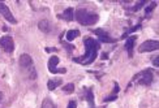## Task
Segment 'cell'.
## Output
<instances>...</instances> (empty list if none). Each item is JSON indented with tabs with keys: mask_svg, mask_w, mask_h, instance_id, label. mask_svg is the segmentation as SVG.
<instances>
[{
	"mask_svg": "<svg viewBox=\"0 0 159 108\" xmlns=\"http://www.w3.org/2000/svg\"><path fill=\"white\" fill-rule=\"evenodd\" d=\"M84 46H85V55L81 57H73V61L84 65H90L95 61L98 56V50L101 48V43L90 37H86L84 38Z\"/></svg>",
	"mask_w": 159,
	"mask_h": 108,
	"instance_id": "cell-1",
	"label": "cell"
},
{
	"mask_svg": "<svg viewBox=\"0 0 159 108\" xmlns=\"http://www.w3.org/2000/svg\"><path fill=\"white\" fill-rule=\"evenodd\" d=\"M75 16H76L77 21L84 26H91L98 21V15H95V13H93V12H89L88 9H84V8L77 9Z\"/></svg>",
	"mask_w": 159,
	"mask_h": 108,
	"instance_id": "cell-2",
	"label": "cell"
},
{
	"mask_svg": "<svg viewBox=\"0 0 159 108\" xmlns=\"http://www.w3.org/2000/svg\"><path fill=\"white\" fill-rule=\"evenodd\" d=\"M134 81H138V83L140 85H150L151 81H153V70L146 69V70L136 74V76L133 77V81H132V82H134Z\"/></svg>",
	"mask_w": 159,
	"mask_h": 108,
	"instance_id": "cell-3",
	"label": "cell"
},
{
	"mask_svg": "<svg viewBox=\"0 0 159 108\" xmlns=\"http://www.w3.org/2000/svg\"><path fill=\"white\" fill-rule=\"evenodd\" d=\"M158 48H159L158 40H146V42H143L138 47V51L140 52H151V51H157Z\"/></svg>",
	"mask_w": 159,
	"mask_h": 108,
	"instance_id": "cell-4",
	"label": "cell"
},
{
	"mask_svg": "<svg viewBox=\"0 0 159 108\" xmlns=\"http://www.w3.org/2000/svg\"><path fill=\"white\" fill-rule=\"evenodd\" d=\"M57 64H59V57L57 56H51L50 60H48V69L51 73H67V69L65 68H57Z\"/></svg>",
	"mask_w": 159,
	"mask_h": 108,
	"instance_id": "cell-5",
	"label": "cell"
},
{
	"mask_svg": "<svg viewBox=\"0 0 159 108\" xmlns=\"http://www.w3.org/2000/svg\"><path fill=\"white\" fill-rule=\"evenodd\" d=\"M0 46H2L4 48V51L8 52V53L13 52V50H15V42H13L12 37H9V35L0 38Z\"/></svg>",
	"mask_w": 159,
	"mask_h": 108,
	"instance_id": "cell-6",
	"label": "cell"
},
{
	"mask_svg": "<svg viewBox=\"0 0 159 108\" xmlns=\"http://www.w3.org/2000/svg\"><path fill=\"white\" fill-rule=\"evenodd\" d=\"M94 34L98 37L99 42H103V43H115V42H116V39H114L112 37H110L108 33H106V31L102 30V29L94 30Z\"/></svg>",
	"mask_w": 159,
	"mask_h": 108,
	"instance_id": "cell-7",
	"label": "cell"
},
{
	"mask_svg": "<svg viewBox=\"0 0 159 108\" xmlns=\"http://www.w3.org/2000/svg\"><path fill=\"white\" fill-rule=\"evenodd\" d=\"M0 15H3L4 18H5L9 24H16V22H17L16 18L13 17L12 12L9 11V8H8V7H7L4 3H0Z\"/></svg>",
	"mask_w": 159,
	"mask_h": 108,
	"instance_id": "cell-8",
	"label": "cell"
},
{
	"mask_svg": "<svg viewBox=\"0 0 159 108\" xmlns=\"http://www.w3.org/2000/svg\"><path fill=\"white\" fill-rule=\"evenodd\" d=\"M20 65L25 69L33 68V59L28 55V53H24V55L20 56Z\"/></svg>",
	"mask_w": 159,
	"mask_h": 108,
	"instance_id": "cell-9",
	"label": "cell"
},
{
	"mask_svg": "<svg viewBox=\"0 0 159 108\" xmlns=\"http://www.w3.org/2000/svg\"><path fill=\"white\" fill-rule=\"evenodd\" d=\"M136 40H137V37L133 35V37H129V38L127 39V42H125V50L129 52V56H132L130 52H132V50H133V46H134Z\"/></svg>",
	"mask_w": 159,
	"mask_h": 108,
	"instance_id": "cell-10",
	"label": "cell"
},
{
	"mask_svg": "<svg viewBox=\"0 0 159 108\" xmlns=\"http://www.w3.org/2000/svg\"><path fill=\"white\" fill-rule=\"evenodd\" d=\"M59 17L64 18L65 21H73V17H75V16H73V8H67V9L64 11L63 15H60Z\"/></svg>",
	"mask_w": 159,
	"mask_h": 108,
	"instance_id": "cell-11",
	"label": "cell"
},
{
	"mask_svg": "<svg viewBox=\"0 0 159 108\" xmlns=\"http://www.w3.org/2000/svg\"><path fill=\"white\" fill-rule=\"evenodd\" d=\"M39 29H41L43 33H48L51 30V26H50V22L47 21V20H42V21H39L38 24Z\"/></svg>",
	"mask_w": 159,
	"mask_h": 108,
	"instance_id": "cell-12",
	"label": "cell"
},
{
	"mask_svg": "<svg viewBox=\"0 0 159 108\" xmlns=\"http://www.w3.org/2000/svg\"><path fill=\"white\" fill-rule=\"evenodd\" d=\"M78 35H80V31L78 30H69V31H67V34H65L68 42H72V40H73L75 38H77Z\"/></svg>",
	"mask_w": 159,
	"mask_h": 108,
	"instance_id": "cell-13",
	"label": "cell"
},
{
	"mask_svg": "<svg viewBox=\"0 0 159 108\" xmlns=\"http://www.w3.org/2000/svg\"><path fill=\"white\" fill-rule=\"evenodd\" d=\"M60 83H61V79H50L47 83V87H48V90H55L57 86H60Z\"/></svg>",
	"mask_w": 159,
	"mask_h": 108,
	"instance_id": "cell-14",
	"label": "cell"
},
{
	"mask_svg": "<svg viewBox=\"0 0 159 108\" xmlns=\"http://www.w3.org/2000/svg\"><path fill=\"white\" fill-rule=\"evenodd\" d=\"M86 99H88V102L91 106V108H94V95H93V90L91 89H89L88 91H86Z\"/></svg>",
	"mask_w": 159,
	"mask_h": 108,
	"instance_id": "cell-15",
	"label": "cell"
},
{
	"mask_svg": "<svg viewBox=\"0 0 159 108\" xmlns=\"http://www.w3.org/2000/svg\"><path fill=\"white\" fill-rule=\"evenodd\" d=\"M42 108H56V106H55V103L52 102L51 99L46 98V99L43 100V103H42Z\"/></svg>",
	"mask_w": 159,
	"mask_h": 108,
	"instance_id": "cell-16",
	"label": "cell"
},
{
	"mask_svg": "<svg viewBox=\"0 0 159 108\" xmlns=\"http://www.w3.org/2000/svg\"><path fill=\"white\" fill-rule=\"evenodd\" d=\"M141 29V24L140 25H136V26H133V28H130V29H128L127 31L123 34V38H127L129 34H132V33H134V31H137V30H140Z\"/></svg>",
	"mask_w": 159,
	"mask_h": 108,
	"instance_id": "cell-17",
	"label": "cell"
},
{
	"mask_svg": "<svg viewBox=\"0 0 159 108\" xmlns=\"http://www.w3.org/2000/svg\"><path fill=\"white\" fill-rule=\"evenodd\" d=\"M63 91L67 94H72L75 91V83H67L65 86H63Z\"/></svg>",
	"mask_w": 159,
	"mask_h": 108,
	"instance_id": "cell-18",
	"label": "cell"
},
{
	"mask_svg": "<svg viewBox=\"0 0 159 108\" xmlns=\"http://www.w3.org/2000/svg\"><path fill=\"white\" fill-rule=\"evenodd\" d=\"M155 7H157V3H155V2H153V3H151V4H150V5L146 9H145V15H146V16H149L150 13L153 12V9L155 8Z\"/></svg>",
	"mask_w": 159,
	"mask_h": 108,
	"instance_id": "cell-19",
	"label": "cell"
},
{
	"mask_svg": "<svg viewBox=\"0 0 159 108\" xmlns=\"http://www.w3.org/2000/svg\"><path fill=\"white\" fill-rule=\"evenodd\" d=\"M146 3H148V2H146V0H142V2H140V3H137V4H136V5H134V7H133V8H132L130 11H132V12H137L138 9H140V8H141V7H143V5H145V4H146Z\"/></svg>",
	"mask_w": 159,
	"mask_h": 108,
	"instance_id": "cell-20",
	"label": "cell"
},
{
	"mask_svg": "<svg viewBox=\"0 0 159 108\" xmlns=\"http://www.w3.org/2000/svg\"><path fill=\"white\" fill-rule=\"evenodd\" d=\"M116 98H117V95H114V94H112L111 97H107V98H104V99H103V102H104V103H107V102H112V100H115Z\"/></svg>",
	"mask_w": 159,
	"mask_h": 108,
	"instance_id": "cell-21",
	"label": "cell"
},
{
	"mask_svg": "<svg viewBox=\"0 0 159 108\" xmlns=\"http://www.w3.org/2000/svg\"><path fill=\"white\" fill-rule=\"evenodd\" d=\"M67 108H77V103L75 102V100H70V102L68 103V107Z\"/></svg>",
	"mask_w": 159,
	"mask_h": 108,
	"instance_id": "cell-22",
	"label": "cell"
},
{
	"mask_svg": "<svg viewBox=\"0 0 159 108\" xmlns=\"http://www.w3.org/2000/svg\"><path fill=\"white\" fill-rule=\"evenodd\" d=\"M63 44H64V47H65V48H67L68 51H72V50H73L75 48V46H70V44H68V43H65V42H61Z\"/></svg>",
	"mask_w": 159,
	"mask_h": 108,
	"instance_id": "cell-23",
	"label": "cell"
},
{
	"mask_svg": "<svg viewBox=\"0 0 159 108\" xmlns=\"http://www.w3.org/2000/svg\"><path fill=\"white\" fill-rule=\"evenodd\" d=\"M153 64H154L155 68H158V66H159V57H158V56H155V57H154V60H153Z\"/></svg>",
	"mask_w": 159,
	"mask_h": 108,
	"instance_id": "cell-24",
	"label": "cell"
},
{
	"mask_svg": "<svg viewBox=\"0 0 159 108\" xmlns=\"http://www.w3.org/2000/svg\"><path fill=\"white\" fill-rule=\"evenodd\" d=\"M57 52V50L56 48H46V52Z\"/></svg>",
	"mask_w": 159,
	"mask_h": 108,
	"instance_id": "cell-25",
	"label": "cell"
},
{
	"mask_svg": "<svg viewBox=\"0 0 159 108\" xmlns=\"http://www.w3.org/2000/svg\"><path fill=\"white\" fill-rule=\"evenodd\" d=\"M101 57H102V59L104 60V59H107V57H108V55H107V53H103V55H102Z\"/></svg>",
	"mask_w": 159,
	"mask_h": 108,
	"instance_id": "cell-26",
	"label": "cell"
},
{
	"mask_svg": "<svg viewBox=\"0 0 159 108\" xmlns=\"http://www.w3.org/2000/svg\"><path fill=\"white\" fill-rule=\"evenodd\" d=\"M2 99H3V92H0V102H2Z\"/></svg>",
	"mask_w": 159,
	"mask_h": 108,
	"instance_id": "cell-27",
	"label": "cell"
}]
</instances>
